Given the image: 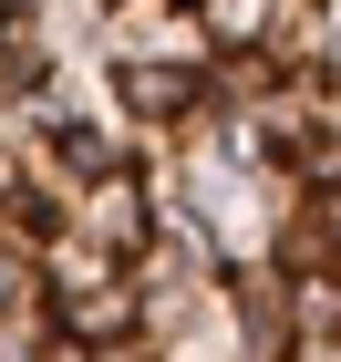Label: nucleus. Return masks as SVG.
<instances>
[{"label":"nucleus","instance_id":"obj_2","mask_svg":"<svg viewBox=\"0 0 341 362\" xmlns=\"http://www.w3.org/2000/svg\"><path fill=\"white\" fill-rule=\"evenodd\" d=\"M300 176H311V187H321V197H341V135H321V145H311V156H300Z\"/></svg>","mask_w":341,"mask_h":362},{"label":"nucleus","instance_id":"obj_1","mask_svg":"<svg viewBox=\"0 0 341 362\" xmlns=\"http://www.w3.org/2000/svg\"><path fill=\"white\" fill-rule=\"evenodd\" d=\"M124 93H135L145 114H176V104H186V83H176V73H155V62H145V73H135V83H124Z\"/></svg>","mask_w":341,"mask_h":362}]
</instances>
